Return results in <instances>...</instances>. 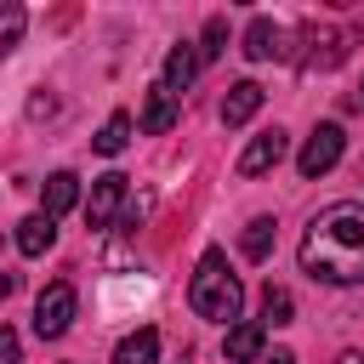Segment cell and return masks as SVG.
<instances>
[{
    "mask_svg": "<svg viewBox=\"0 0 364 364\" xmlns=\"http://www.w3.org/2000/svg\"><path fill=\"white\" fill-rule=\"evenodd\" d=\"M301 273H313L318 284H364V205L358 199H341L307 222Z\"/></svg>",
    "mask_w": 364,
    "mask_h": 364,
    "instance_id": "6da1fadb",
    "label": "cell"
},
{
    "mask_svg": "<svg viewBox=\"0 0 364 364\" xmlns=\"http://www.w3.org/2000/svg\"><path fill=\"white\" fill-rule=\"evenodd\" d=\"M188 307H193L199 318H210V324H233V318H239L245 284H239V273L228 267L222 250H205V256H199V267H193V279H188Z\"/></svg>",
    "mask_w": 364,
    "mask_h": 364,
    "instance_id": "7a4b0ae2",
    "label": "cell"
},
{
    "mask_svg": "<svg viewBox=\"0 0 364 364\" xmlns=\"http://www.w3.org/2000/svg\"><path fill=\"white\" fill-rule=\"evenodd\" d=\"M74 307H80V296H74V284H46L40 290V301H34V336H46V341H57L68 324H74Z\"/></svg>",
    "mask_w": 364,
    "mask_h": 364,
    "instance_id": "3957f363",
    "label": "cell"
},
{
    "mask_svg": "<svg viewBox=\"0 0 364 364\" xmlns=\"http://www.w3.org/2000/svg\"><path fill=\"white\" fill-rule=\"evenodd\" d=\"M341 148H347V136H341V125H318L307 142H301V154H296V171L313 182V176H324V171H336V159H341Z\"/></svg>",
    "mask_w": 364,
    "mask_h": 364,
    "instance_id": "277c9868",
    "label": "cell"
},
{
    "mask_svg": "<svg viewBox=\"0 0 364 364\" xmlns=\"http://www.w3.org/2000/svg\"><path fill=\"white\" fill-rule=\"evenodd\" d=\"M347 28H301V46H313V51H301L296 63L301 68H336L341 57H347Z\"/></svg>",
    "mask_w": 364,
    "mask_h": 364,
    "instance_id": "5b68a950",
    "label": "cell"
},
{
    "mask_svg": "<svg viewBox=\"0 0 364 364\" xmlns=\"http://www.w3.org/2000/svg\"><path fill=\"white\" fill-rule=\"evenodd\" d=\"M119 205H125V176H119V171H108V176H97V182H91V199H85V222H91V228H114Z\"/></svg>",
    "mask_w": 364,
    "mask_h": 364,
    "instance_id": "8992f818",
    "label": "cell"
},
{
    "mask_svg": "<svg viewBox=\"0 0 364 364\" xmlns=\"http://www.w3.org/2000/svg\"><path fill=\"white\" fill-rule=\"evenodd\" d=\"M284 148H290V136H284L279 125L262 131V136H250L245 154H239V176H262V171H273V165L284 159Z\"/></svg>",
    "mask_w": 364,
    "mask_h": 364,
    "instance_id": "52a82bcc",
    "label": "cell"
},
{
    "mask_svg": "<svg viewBox=\"0 0 364 364\" xmlns=\"http://www.w3.org/2000/svg\"><path fill=\"white\" fill-rule=\"evenodd\" d=\"M256 108H262V85H256V80H239V85H228V97H222V125L239 131V125L256 119Z\"/></svg>",
    "mask_w": 364,
    "mask_h": 364,
    "instance_id": "ba28073f",
    "label": "cell"
},
{
    "mask_svg": "<svg viewBox=\"0 0 364 364\" xmlns=\"http://www.w3.org/2000/svg\"><path fill=\"white\" fill-rule=\"evenodd\" d=\"M74 199H80V176L74 171H51L46 182H40V210L57 222L63 210H74Z\"/></svg>",
    "mask_w": 364,
    "mask_h": 364,
    "instance_id": "9c48e42d",
    "label": "cell"
},
{
    "mask_svg": "<svg viewBox=\"0 0 364 364\" xmlns=\"http://www.w3.org/2000/svg\"><path fill=\"white\" fill-rule=\"evenodd\" d=\"M245 57H250V63H267V57H284V28H279L273 17H256V23L245 28Z\"/></svg>",
    "mask_w": 364,
    "mask_h": 364,
    "instance_id": "30bf717a",
    "label": "cell"
},
{
    "mask_svg": "<svg viewBox=\"0 0 364 364\" xmlns=\"http://www.w3.org/2000/svg\"><path fill=\"white\" fill-rule=\"evenodd\" d=\"M193 74H199V51H193L188 40L171 46V51H165V80H159V85H165L171 97H182V91L193 85Z\"/></svg>",
    "mask_w": 364,
    "mask_h": 364,
    "instance_id": "8fae6325",
    "label": "cell"
},
{
    "mask_svg": "<svg viewBox=\"0 0 364 364\" xmlns=\"http://www.w3.org/2000/svg\"><path fill=\"white\" fill-rule=\"evenodd\" d=\"M171 125H176V97L165 85H148V97H142V131L148 136H165Z\"/></svg>",
    "mask_w": 364,
    "mask_h": 364,
    "instance_id": "7c38bea8",
    "label": "cell"
},
{
    "mask_svg": "<svg viewBox=\"0 0 364 364\" xmlns=\"http://www.w3.org/2000/svg\"><path fill=\"white\" fill-rule=\"evenodd\" d=\"M51 245H57V222H51L46 210H34V216L17 222V250H23V256H46Z\"/></svg>",
    "mask_w": 364,
    "mask_h": 364,
    "instance_id": "4fadbf2b",
    "label": "cell"
},
{
    "mask_svg": "<svg viewBox=\"0 0 364 364\" xmlns=\"http://www.w3.org/2000/svg\"><path fill=\"white\" fill-rule=\"evenodd\" d=\"M262 341H267L262 324H228L222 353H228V364H256V358H262Z\"/></svg>",
    "mask_w": 364,
    "mask_h": 364,
    "instance_id": "5bb4252c",
    "label": "cell"
},
{
    "mask_svg": "<svg viewBox=\"0 0 364 364\" xmlns=\"http://www.w3.org/2000/svg\"><path fill=\"white\" fill-rule=\"evenodd\" d=\"M114 364H159V330H131L114 347Z\"/></svg>",
    "mask_w": 364,
    "mask_h": 364,
    "instance_id": "9a60e30c",
    "label": "cell"
},
{
    "mask_svg": "<svg viewBox=\"0 0 364 364\" xmlns=\"http://www.w3.org/2000/svg\"><path fill=\"white\" fill-rule=\"evenodd\" d=\"M125 142H131V114H108V119H102V131L91 136V148H97V154H108V159H114V154H125Z\"/></svg>",
    "mask_w": 364,
    "mask_h": 364,
    "instance_id": "2e32d148",
    "label": "cell"
},
{
    "mask_svg": "<svg viewBox=\"0 0 364 364\" xmlns=\"http://www.w3.org/2000/svg\"><path fill=\"white\" fill-rule=\"evenodd\" d=\"M239 250H245V262H267V256H273V216H256V222L245 228Z\"/></svg>",
    "mask_w": 364,
    "mask_h": 364,
    "instance_id": "e0dca14e",
    "label": "cell"
},
{
    "mask_svg": "<svg viewBox=\"0 0 364 364\" xmlns=\"http://www.w3.org/2000/svg\"><path fill=\"white\" fill-rule=\"evenodd\" d=\"M23 28H28V11H23L17 0H0V57H6V51H17Z\"/></svg>",
    "mask_w": 364,
    "mask_h": 364,
    "instance_id": "ac0fdd59",
    "label": "cell"
},
{
    "mask_svg": "<svg viewBox=\"0 0 364 364\" xmlns=\"http://www.w3.org/2000/svg\"><path fill=\"white\" fill-rule=\"evenodd\" d=\"M290 313H296L290 290H284V284H267V290H262V318H267V324H290Z\"/></svg>",
    "mask_w": 364,
    "mask_h": 364,
    "instance_id": "d6986e66",
    "label": "cell"
},
{
    "mask_svg": "<svg viewBox=\"0 0 364 364\" xmlns=\"http://www.w3.org/2000/svg\"><path fill=\"white\" fill-rule=\"evenodd\" d=\"M193 51H199V63L222 57V51H228V23H222V17H210V23H205V46H193Z\"/></svg>",
    "mask_w": 364,
    "mask_h": 364,
    "instance_id": "ffe728a7",
    "label": "cell"
},
{
    "mask_svg": "<svg viewBox=\"0 0 364 364\" xmlns=\"http://www.w3.org/2000/svg\"><path fill=\"white\" fill-rule=\"evenodd\" d=\"M17 358H23V341H17V330L0 324V364H17Z\"/></svg>",
    "mask_w": 364,
    "mask_h": 364,
    "instance_id": "44dd1931",
    "label": "cell"
},
{
    "mask_svg": "<svg viewBox=\"0 0 364 364\" xmlns=\"http://www.w3.org/2000/svg\"><path fill=\"white\" fill-rule=\"evenodd\" d=\"M11 284H17V279H11V273H0V301L11 296Z\"/></svg>",
    "mask_w": 364,
    "mask_h": 364,
    "instance_id": "7402d4cb",
    "label": "cell"
},
{
    "mask_svg": "<svg viewBox=\"0 0 364 364\" xmlns=\"http://www.w3.org/2000/svg\"><path fill=\"white\" fill-rule=\"evenodd\" d=\"M267 364H296V353H284V347H279V353H273Z\"/></svg>",
    "mask_w": 364,
    "mask_h": 364,
    "instance_id": "603a6c76",
    "label": "cell"
},
{
    "mask_svg": "<svg viewBox=\"0 0 364 364\" xmlns=\"http://www.w3.org/2000/svg\"><path fill=\"white\" fill-rule=\"evenodd\" d=\"M341 364H364V358H358V353H341Z\"/></svg>",
    "mask_w": 364,
    "mask_h": 364,
    "instance_id": "cb8c5ba5",
    "label": "cell"
}]
</instances>
